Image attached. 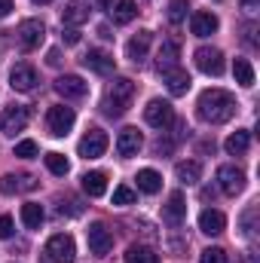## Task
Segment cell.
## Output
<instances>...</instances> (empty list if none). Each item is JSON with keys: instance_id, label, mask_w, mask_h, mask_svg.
<instances>
[{"instance_id": "6da1fadb", "label": "cell", "mask_w": 260, "mask_h": 263, "mask_svg": "<svg viewBox=\"0 0 260 263\" xmlns=\"http://www.w3.org/2000/svg\"><path fill=\"white\" fill-rule=\"evenodd\" d=\"M196 110H199V117H202L205 123L220 126V123L233 120V114H236V98H233L227 89H205V92L199 95V101H196Z\"/></svg>"}, {"instance_id": "7a4b0ae2", "label": "cell", "mask_w": 260, "mask_h": 263, "mask_svg": "<svg viewBox=\"0 0 260 263\" xmlns=\"http://www.w3.org/2000/svg\"><path fill=\"white\" fill-rule=\"evenodd\" d=\"M132 98H135V83H132L129 77H117V80L110 83V89H107L104 110H107L110 117H123V114L129 110Z\"/></svg>"}, {"instance_id": "3957f363", "label": "cell", "mask_w": 260, "mask_h": 263, "mask_svg": "<svg viewBox=\"0 0 260 263\" xmlns=\"http://www.w3.org/2000/svg\"><path fill=\"white\" fill-rule=\"evenodd\" d=\"M43 254H46V260H52V263H73L77 260V245H73V239L67 233H59V236H52L46 242Z\"/></svg>"}, {"instance_id": "277c9868", "label": "cell", "mask_w": 260, "mask_h": 263, "mask_svg": "<svg viewBox=\"0 0 260 263\" xmlns=\"http://www.w3.org/2000/svg\"><path fill=\"white\" fill-rule=\"evenodd\" d=\"M73 123H77V114H73V107H65V104H55L46 114V129L52 138H65L73 129Z\"/></svg>"}, {"instance_id": "5b68a950", "label": "cell", "mask_w": 260, "mask_h": 263, "mask_svg": "<svg viewBox=\"0 0 260 263\" xmlns=\"http://www.w3.org/2000/svg\"><path fill=\"white\" fill-rule=\"evenodd\" d=\"M15 37H18V46H22L25 52H31V49H37V46L43 43V37H46V25H43L40 18H25V22L18 25Z\"/></svg>"}, {"instance_id": "8992f818", "label": "cell", "mask_w": 260, "mask_h": 263, "mask_svg": "<svg viewBox=\"0 0 260 263\" xmlns=\"http://www.w3.org/2000/svg\"><path fill=\"white\" fill-rule=\"evenodd\" d=\"M144 120H147V126H153V129L162 132L175 123V110H172L169 101L153 98V101H147V107H144Z\"/></svg>"}, {"instance_id": "52a82bcc", "label": "cell", "mask_w": 260, "mask_h": 263, "mask_svg": "<svg viewBox=\"0 0 260 263\" xmlns=\"http://www.w3.org/2000/svg\"><path fill=\"white\" fill-rule=\"evenodd\" d=\"M196 67L202 70V73H208V77H220L224 73V52L220 49H214V46H199L193 55Z\"/></svg>"}, {"instance_id": "ba28073f", "label": "cell", "mask_w": 260, "mask_h": 263, "mask_svg": "<svg viewBox=\"0 0 260 263\" xmlns=\"http://www.w3.org/2000/svg\"><path fill=\"white\" fill-rule=\"evenodd\" d=\"M86 239H89V251L95 257H107L114 251V236H110V230L104 223H92L86 230Z\"/></svg>"}, {"instance_id": "9c48e42d", "label": "cell", "mask_w": 260, "mask_h": 263, "mask_svg": "<svg viewBox=\"0 0 260 263\" xmlns=\"http://www.w3.org/2000/svg\"><path fill=\"white\" fill-rule=\"evenodd\" d=\"M28 120H31V110H28L25 104H12V107H6V110L0 114V132L12 138L15 132H22L28 126Z\"/></svg>"}, {"instance_id": "30bf717a", "label": "cell", "mask_w": 260, "mask_h": 263, "mask_svg": "<svg viewBox=\"0 0 260 263\" xmlns=\"http://www.w3.org/2000/svg\"><path fill=\"white\" fill-rule=\"evenodd\" d=\"M77 150H80L83 159H98V156H104V150H107V135L101 129H89L80 138Z\"/></svg>"}, {"instance_id": "8fae6325", "label": "cell", "mask_w": 260, "mask_h": 263, "mask_svg": "<svg viewBox=\"0 0 260 263\" xmlns=\"http://www.w3.org/2000/svg\"><path fill=\"white\" fill-rule=\"evenodd\" d=\"M217 184L227 196H239L245 190V172L236 168V165H220L217 168Z\"/></svg>"}, {"instance_id": "7c38bea8", "label": "cell", "mask_w": 260, "mask_h": 263, "mask_svg": "<svg viewBox=\"0 0 260 263\" xmlns=\"http://www.w3.org/2000/svg\"><path fill=\"white\" fill-rule=\"evenodd\" d=\"M55 92H59L62 98H86L89 83H86L83 77H77V73H65V77L55 80Z\"/></svg>"}, {"instance_id": "4fadbf2b", "label": "cell", "mask_w": 260, "mask_h": 263, "mask_svg": "<svg viewBox=\"0 0 260 263\" xmlns=\"http://www.w3.org/2000/svg\"><path fill=\"white\" fill-rule=\"evenodd\" d=\"M9 86L15 89V92H31L34 86H37V70L31 65H15L12 70H9Z\"/></svg>"}, {"instance_id": "5bb4252c", "label": "cell", "mask_w": 260, "mask_h": 263, "mask_svg": "<svg viewBox=\"0 0 260 263\" xmlns=\"http://www.w3.org/2000/svg\"><path fill=\"white\" fill-rule=\"evenodd\" d=\"M199 230H202L205 236H220V233L227 230V217H224V211H217V208H205V211L199 214Z\"/></svg>"}, {"instance_id": "9a60e30c", "label": "cell", "mask_w": 260, "mask_h": 263, "mask_svg": "<svg viewBox=\"0 0 260 263\" xmlns=\"http://www.w3.org/2000/svg\"><path fill=\"white\" fill-rule=\"evenodd\" d=\"M144 147V138H141V132L138 129H123L120 135H117V153L120 156H135L138 150Z\"/></svg>"}, {"instance_id": "2e32d148", "label": "cell", "mask_w": 260, "mask_h": 263, "mask_svg": "<svg viewBox=\"0 0 260 263\" xmlns=\"http://www.w3.org/2000/svg\"><path fill=\"white\" fill-rule=\"evenodd\" d=\"M178 59H181V46H178L175 40H165V43L159 46V52H156V67H159L162 73H169V70L178 67Z\"/></svg>"}, {"instance_id": "e0dca14e", "label": "cell", "mask_w": 260, "mask_h": 263, "mask_svg": "<svg viewBox=\"0 0 260 263\" xmlns=\"http://www.w3.org/2000/svg\"><path fill=\"white\" fill-rule=\"evenodd\" d=\"M150 40H153V34H150V31H138V34H135V37L129 40V46H126V55H129L135 65H141V62L147 59Z\"/></svg>"}, {"instance_id": "ac0fdd59", "label": "cell", "mask_w": 260, "mask_h": 263, "mask_svg": "<svg viewBox=\"0 0 260 263\" xmlns=\"http://www.w3.org/2000/svg\"><path fill=\"white\" fill-rule=\"evenodd\" d=\"M86 18H89V3H86V0H70V3H65L62 22H65L67 28H77V25H83Z\"/></svg>"}, {"instance_id": "d6986e66", "label": "cell", "mask_w": 260, "mask_h": 263, "mask_svg": "<svg viewBox=\"0 0 260 263\" xmlns=\"http://www.w3.org/2000/svg\"><path fill=\"white\" fill-rule=\"evenodd\" d=\"M217 28H220V22L214 12H193V18H190V31L196 37H211Z\"/></svg>"}, {"instance_id": "ffe728a7", "label": "cell", "mask_w": 260, "mask_h": 263, "mask_svg": "<svg viewBox=\"0 0 260 263\" xmlns=\"http://www.w3.org/2000/svg\"><path fill=\"white\" fill-rule=\"evenodd\" d=\"M107 12L117 25H129L138 15V6H135V0H107Z\"/></svg>"}, {"instance_id": "44dd1931", "label": "cell", "mask_w": 260, "mask_h": 263, "mask_svg": "<svg viewBox=\"0 0 260 263\" xmlns=\"http://www.w3.org/2000/svg\"><path fill=\"white\" fill-rule=\"evenodd\" d=\"M83 65L89 67V70H95V73H110L114 70V55L104 52V49H89L83 55Z\"/></svg>"}, {"instance_id": "7402d4cb", "label": "cell", "mask_w": 260, "mask_h": 263, "mask_svg": "<svg viewBox=\"0 0 260 263\" xmlns=\"http://www.w3.org/2000/svg\"><path fill=\"white\" fill-rule=\"evenodd\" d=\"M162 217H165V223H172V227H181V223H184V217H187V202H184L181 193H172V196H169V205H165Z\"/></svg>"}, {"instance_id": "603a6c76", "label": "cell", "mask_w": 260, "mask_h": 263, "mask_svg": "<svg viewBox=\"0 0 260 263\" xmlns=\"http://www.w3.org/2000/svg\"><path fill=\"white\" fill-rule=\"evenodd\" d=\"M37 181L31 175H3L0 178V190L3 193H18V190H34Z\"/></svg>"}, {"instance_id": "cb8c5ba5", "label": "cell", "mask_w": 260, "mask_h": 263, "mask_svg": "<svg viewBox=\"0 0 260 263\" xmlns=\"http://www.w3.org/2000/svg\"><path fill=\"white\" fill-rule=\"evenodd\" d=\"M165 86H169L172 95H187V89H190V73L181 70V67H175V70L165 73Z\"/></svg>"}, {"instance_id": "d4e9b609", "label": "cell", "mask_w": 260, "mask_h": 263, "mask_svg": "<svg viewBox=\"0 0 260 263\" xmlns=\"http://www.w3.org/2000/svg\"><path fill=\"white\" fill-rule=\"evenodd\" d=\"M135 181H138V190L147 193V196L159 193V187H162V178H159V172H153V168H141Z\"/></svg>"}, {"instance_id": "484cf974", "label": "cell", "mask_w": 260, "mask_h": 263, "mask_svg": "<svg viewBox=\"0 0 260 263\" xmlns=\"http://www.w3.org/2000/svg\"><path fill=\"white\" fill-rule=\"evenodd\" d=\"M83 190L89 196H104L107 193V175L104 172H89L83 175Z\"/></svg>"}, {"instance_id": "4316f807", "label": "cell", "mask_w": 260, "mask_h": 263, "mask_svg": "<svg viewBox=\"0 0 260 263\" xmlns=\"http://www.w3.org/2000/svg\"><path fill=\"white\" fill-rule=\"evenodd\" d=\"M175 175H178V181H181V184H196V181L202 178V165H199L196 159L178 162V165H175Z\"/></svg>"}, {"instance_id": "83f0119b", "label": "cell", "mask_w": 260, "mask_h": 263, "mask_svg": "<svg viewBox=\"0 0 260 263\" xmlns=\"http://www.w3.org/2000/svg\"><path fill=\"white\" fill-rule=\"evenodd\" d=\"M248 144H251V135H248L245 129H239V132H233V135L227 138V144H224V147H227V153H230V156H242V153L248 150Z\"/></svg>"}, {"instance_id": "f1b7e54d", "label": "cell", "mask_w": 260, "mask_h": 263, "mask_svg": "<svg viewBox=\"0 0 260 263\" xmlns=\"http://www.w3.org/2000/svg\"><path fill=\"white\" fill-rule=\"evenodd\" d=\"M126 263H159V254L153 248H147V245H129Z\"/></svg>"}, {"instance_id": "f546056e", "label": "cell", "mask_w": 260, "mask_h": 263, "mask_svg": "<svg viewBox=\"0 0 260 263\" xmlns=\"http://www.w3.org/2000/svg\"><path fill=\"white\" fill-rule=\"evenodd\" d=\"M22 223H25L28 230H40V223H43V208H40L37 202H25V205H22Z\"/></svg>"}, {"instance_id": "4dcf8cb0", "label": "cell", "mask_w": 260, "mask_h": 263, "mask_svg": "<svg viewBox=\"0 0 260 263\" xmlns=\"http://www.w3.org/2000/svg\"><path fill=\"white\" fill-rule=\"evenodd\" d=\"M233 77H236V83L239 86H254V67H251V62L248 59H236L233 62Z\"/></svg>"}, {"instance_id": "1f68e13d", "label": "cell", "mask_w": 260, "mask_h": 263, "mask_svg": "<svg viewBox=\"0 0 260 263\" xmlns=\"http://www.w3.org/2000/svg\"><path fill=\"white\" fill-rule=\"evenodd\" d=\"M46 168L52 172V175H59V178H65L67 172H70V162H67L62 153H46Z\"/></svg>"}, {"instance_id": "d6a6232c", "label": "cell", "mask_w": 260, "mask_h": 263, "mask_svg": "<svg viewBox=\"0 0 260 263\" xmlns=\"http://www.w3.org/2000/svg\"><path fill=\"white\" fill-rule=\"evenodd\" d=\"M187 9H190L187 0H172V3H169V22H172V25H181V22L187 18Z\"/></svg>"}, {"instance_id": "836d02e7", "label": "cell", "mask_w": 260, "mask_h": 263, "mask_svg": "<svg viewBox=\"0 0 260 263\" xmlns=\"http://www.w3.org/2000/svg\"><path fill=\"white\" fill-rule=\"evenodd\" d=\"M135 199H138V193L132 190L129 184H120V187L114 190V205H132Z\"/></svg>"}, {"instance_id": "e575fe53", "label": "cell", "mask_w": 260, "mask_h": 263, "mask_svg": "<svg viewBox=\"0 0 260 263\" xmlns=\"http://www.w3.org/2000/svg\"><path fill=\"white\" fill-rule=\"evenodd\" d=\"M199 263H227V251L224 248H205Z\"/></svg>"}, {"instance_id": "d590c367", "label": "cell", "mask_w": 260, "mask_h": 263, "mask_svg": "<svg viewBox=\"0 0 260 263\" xmlns=\"http://www.w3.org/2000/svg\"><path fill=\"white\" fill-rule=\"evenodd\" d=\"M15 156H18V159H34V156H37V144H34V141L15 144Z\"/></svg>"}, {"instance_id": "8d00e7d4", "label": "cell", "mask_w": 260, "mask_h": 263, "mask_svg": "<svg viewBox=\"0 0 260 263\" xmlns=\"http://www.w3.org/2000/svg\"><path fill=\"white\" fill-rule=\"evenodd\" d=\"M12 230H15L12 217H9V214H3V217H0V239H9V236H12Z\"/></svg>"}, {"instance_id": "74e56055", "label": "cell", "mask_w": 260, "mask_h": 263, "mask_svg": "<svg viewBox=\"0 0 260 263\" xmlns=\"http://www.w3.org/2000/svg\"><path fill=\"white\" fill-rule=\"evenodd\" d=\"M62 37H65L67 46H77V43H80V31H77V28H65V34H62Z\"/></svg>"}, {"instance_id": "f35d334b", "label": "cell", "mask_w": 260, "mask_h": 263, "mask_svg": "<svg viewBox=\"0 0 260 263\" xmlns=\"http://www.w3.org/2000/svg\"><path fill=\"white\" fill-rule=\"evenodd\" d=\"M46 62H49L52 67H59V65H62V52H59V49H49V55H46Z\"/></svg>"}, {"instance_id": "ab89813d", "label": "cell", "mask_w": 260, "mask_h": 263, "mask_svg": "<svg viewBox=\"0 0 260 263\" xmlns=\"http://www.w3.org/2000/svg\"><path fill=\"white\" fill-rule=\"evenodd\" d=\"M12 12V0H0V18H6Z\"/></svg>"}, {"instance_id": "60d3db41", "label": "cell", "mask_w": 260, "mask_h": 263, "mask_svg": "<svg viewBox=\"0 0 260 263\" xmlns=\"http://www.w3.org/2000/svg\"><path fill=\"white\" fill-rule=\"evenodd\" d=\"M98 34H101V37H104V40H110V37H114V34H110V28H107V25H101V28H98Z\"/></svg>"}, {"instance_id": "b9f144b4", "label": "cell", "mask_w": 260, "mask_h": 263, "mask_svg": "<svg viewBox=\"0 0 260 263\" xmlns=\"http://www.w3.org/2000/svg\"><path fill=\"white\" fill-rule=\"evenodd\" d=\"M34 3H52V0H34Z\"/></svg>"}, {"instance_id": "7bdbcfd3", "label": "cell", "mask_w": 260, "mask_h": 263, "mask_svg": "<svg viewBox=\"0 0 260 263\" xmlns=\"http://www.w3.org/2000/svg\"><path fill=\"white\" fill-rule=\"evenodd\" d=\"M43 263H46V260H43Z\"/></svg>"}]
</instances>
